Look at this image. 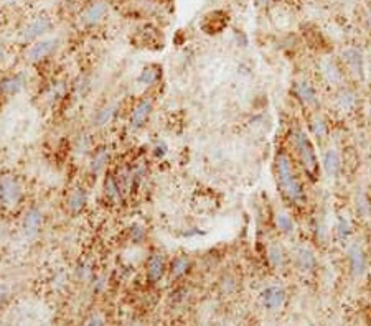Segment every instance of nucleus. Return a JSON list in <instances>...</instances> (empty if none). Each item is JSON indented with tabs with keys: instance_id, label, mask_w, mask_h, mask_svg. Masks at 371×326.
<instances>
[{
	"instance_id": "nucleus-35",
	"label": "nucleus",
	"mask_w": 371,
	"mask_h": 326,
	"mask_svg": "<svg viewBox=\"0 0 371 326\" xmlns=\"http://www.w3.org/2000/svg\"><path fill=\"white\" fill-rule=\"evenodd\" d=\"M369 120H371V108H369Z\"/></svg>"
},
{
	"instance_id": "nucleus-7",
	"label": "nucleus",
	"mask_w": 371,
	"mask_h": 326,
	"mask_svg": "<svg viewBox=\"0 0 371 326\" xmlns=\"http://www.w3.org/2000/svg\"><path fill=\"white\" fill-rule=\"evenodd\" d=\"M56 44L58 42L53 40V38H48V40H40L37 43H33L27 52V60L30 63H40L45 58H48L50 54L55 52Z\"/></svg>"
},
{
	"instance_id": "nucleus-17",
	"label": "nucleus",
	"mask_w": 371,
	"mask_h": 326,
	"mask_svg": "<svg viewBox=\"0 0 371 326\" xmlns=\"http://www.w3.org/2000/svg\"><path fill=\"white\" fill-rule=\"evenodd\" d=\"M295 92H297V96H299V99H300L305 106H315V104H317L318 98H317L315 89H313L307 81L297 82V84H295Z\"/></svg>"
},
{
	"instance_id": "nucleus-6",
	"label": "nucleus",
	"mask_w": 371,
	"mask_h": 326,
	"mask_svg": "<svg viewBox=\"0 0 371 326\" xmlns=\"http://www.w3.org/2000/svg\"><path fill=\"white\" fill-rule=\"evenodd\" d=\"M53 28V22L48 18V16H37L35 20H32L24 30H22V38L25 42H32L37 40L43 35H47L48 32H52Z\"/></svg>"
},
{
	"instance_id": "nucleus-19",
	"label": "nucleus",
	"mask_w": 371,
	"mask_h": 326,
	"mask_svg": "<svg viewBox=\"0 0 371 326\" xmlns=\"http://www.w3.org/2000/svg\"><path fill=\"white\" fill-rule=\"evenodd\" d=\"M275 226L280 232L284 234H292L295 231V222L285 211H277L275 212Z\"/></svg>"
},
{
	"instance_id": "nucleus-31",
	"label": "nucleus",
	"mask_w": 371,
	"mask_h": 326,
	"mask_svg": "<svg viewBox=\"0 0 371 326\" xmlns=\"http://www.w3.org/2000/svg\"><path fill=\"white\" fill-rule=\"evenodd\" d=\"M112 116H114V108H104L103 110H99V114L96 117L98 126H104V124H108Z\"/></svg>"
},
{
	"instance_id": "nucleus-30",
	"label": "nucleus",
	"mask_w": 371,
	"mask_h": 326,
	"mask_svg": "<svg viewBox=\"0 0 371 326\" xmlns=\"http://www.w3.org/2000/svg\"><path fill=\"white\" fill-rule=\"evenodd\" d=\"M145 236H147V232H145V229L142 226H139V224L131 228V239L134 240V244H140L145 239Z\"/></svg>"
},
{
	"instance_id": "nucleus-27",
	"label": "nucleus",
	"mask_w": 371,
	"mask_h": 326,
	"mask_svg": "<svg viewBox=\"0 0 371 326\" xmlns=\"http://www.w3.org/2000/svg\"><path fill=\"white\" fill-rule=\"evenodd\" d=\"M356 211H358V214L361 218H369V214H371L369 201H368L366 194H364V193H358L356 194Z\"/></svg>"
},
{
	"instance_id": "nucleus-33",
	"label": "nucleus",
	"mask_w": 371,
	"mask_h": 326,
	"mask_svg": "<svg viewBox=\"0 0 371 326\" xmlns=\"http://www.w3.org/2000/svg\"><path fill=\"white\" fill-rule=\"evenodd\" d=\"M9 298V290H7V286L5 285H2L0 284V305Z\"/></svg>"
},
{
	"instance_id": "nucleus-21",
	"label": "nucleus",
	"mask_w": 371,
	"mask_h": 326,
	"mask_svg": "<svg viewBox=\"0 0 371 326\" xmlns=\"http://www.w3.org/2000/svg\"><path fill=\"white\" fill-rule=\"evenodd\" d=\"M160 78V72L157 68H144L142 71H140V74L137 78V82L140 84V86H152V84H155L157 81H159Z\"/></svg>"
},
{
	"instance_id": "nucleus-3",
	"label": "nucleus",
	"mask_w": 371,
	"mask_h": 326,
	"mask_svg": "<svg viewBox=\"0 0 371 326\" xmlns=\"http://www.w3.org/2000/svg\"><path fill=\"white\" fill-rule=\"evenodd\" d=\"M24 198V188L14 175L0 176V201L4 206L15 208Z\"/></svg>"
},
{
	"instance_id": "nucleus-25",
	"label": "nucleus",
	"mask_w": 371,
	"mask_h": 326,
	"mask_svg": "<svg viewBox=\"0 0 371 326\" xmlns=\"http://www.w3.org/2000/svg\"><path fill=\"white\" fill-rule=\"evenodd\" d=\"M310 128H312V134L318 140H323L327 137V124H325V120L320 116H313V119L310 120Z\"/></svg>"
},
{
	"instance_id": "nucleus-5",
	"label": "nucleus",
	"mask_w": 371,
	"mask_h": 326,
	"mask_svg": "<svg viewBox=\"0 0 371 326\" xmlns=\"http://www.w3.org/2000/svg\"><path fill=\"white\" fill-rule=\"evenodd\" d=\"M109 12V4L104 2V0H94L88 5L86 8L83 10L81 14V24L86 26H93L98 25L101 20L104 18Z\"/></svg>"
},
{
	"instance_id": "nucleus-36",
	"label": "nucleus",
	"mask_w": 371,
	"mask_h": 326,
	"mask_svg": "<svg viewBox=\"0 0 371 326\" xmlns=\"http://www.w3.org/2000/svg\"><path fill=\"white\" fill-rule=\"evenodd\" d=\"M0 16H2V10H0Z\"/></svg>"
},
{
	"instance_id": "nucleus-18",
	"label": "nucleus",
	"mask_w": 371,
	"mask_h": 326,
	"mask_svg": "<svg viewBox=\"0 0 371 326\" xmlns=\"http://www.w3.org/2000/svg\"><path fill=\"white\" fill-rule=\"evenodd\" d=\"M323 168H325V172H327V175H330V176H335L336 173L340 172L341 160H340L338 152L333 150V148L325 152V155H323Z\"/></svg>"
},
{
	"instance_id": "nucleus-4",
	"label": "nucleus",
	"mask_w": 371,
	"mask_h": 326,
	"mask_svg": "<svg viewBox=\"0 0 371 326\" xmlns=\"http://www.w3.org/2000/svg\"><path fill=\"white\" fill-rule=\"evenodd\" d=\"M287 294L280 285H269L259 294V303L264 310L267 312H277L285 305Z\"/></svg>"
},
{
	"instance_id": "nucleus-28",
	"label": "nucleus",
	"mask_w": 371,
	"mask_h": 326,
	"mask_svg": "<svg viewBox=\"0 0 371 326\" xmlns=\"http://www.w3.org/2000/svg\"><path fill=\"white\" fill-rule=\"evenodd\" d=\"M350 222H348V219H345V218H340V221H338V224H336V234H338V238L343 240V239H346L348 236H350Z\"/></svg>"
},
{
	"instance_id": "nucleus-15",
	"label": "nucleus",
	"mask_w": 371,
	"mask_h": 326,
	"mask_svg": "<svg viewBox=\"0 0 371 326\" xmlns=\"http://www.w3.org/2000/svg\"><path fill=\"white\" fill-rule=\"evenodd\" d=\"M88 203V194L83 188H75L68 196V208L73 214H78L84 210Z\"/></svg>"
},
{
	"instance_id": "nucleus-9",
	"label": "nucleus",
	"mask_w": 371,
	"mask_h": 326,
	"mask_svg": "<svg viewBox=\"0 0 371 326\" xmlns=\"http://www.w3.org/2000/svg\"><path fill=\"white\" fill-rule=\"evenodd\" d=\"M348 264H350V270L353 277L359 278L366 272V256H364L363 249L358 244H353L348 249Z\"/></svg>"
},
{
	"instance_id": "nucleus-32",
	"label": "nucleus",
	"mask_w": 371,
	"mask_h": 326,
	"mask_svg": "<svg viewBox=\"0 0 371 326\" xmlns=\"http://www.w3.org/2000/svg\"><path fill=\"white\" fill-rule=\"evenodd\" d=\"M220 285H221V292H223V294H226V295H229L236 288V282H234V278H231V277H223Z\"/></svg>"
},
{
	"instance_id": "nucleus-10",
	"label": "nucleus",
	"mask_w": 371,
	"mask_h": 326,
	"mask_svg": "<svg viewBox=\"0 0 371 326\" xmlns=\"http://www.w3.org/2000/svg\"><path fill=\"white\" fill-rule=\"evenodd\" d=\"M152 109H154V100H152L150 98H144L136 106V109H134L132 116H131V128L134 132L139 130V128L147 122Z\"/></svg>"
},
{
	"instance_id": "nucleus-11",
	"label": "nucleus",
	"mask_w": 371,
	"mask_h": 326,
	"mask_svg": "<svg viewBox=\"0 0 371 326\" xmlns=\"http://www.w3.org/2000/svg\"><path fill=\"white\" fill-rule=\"evenodd\" d=\"M43 226V212L38 208H32L27 211L24 219V231L28 238H35L42 231Z\"/></svg>"
},
{
	"instance_id": "nucleus-14",
	"label": "nucleus",
	"mask_w": 371,
	"mask_h": 326,
	"mask_svg": "<svg viewBox=\"0 0 371 326\" xmlns=\"http://www.w3.org/2000/svg\"><path fill=\"white\" fill-rule=\"evenodd\" d=\"M25 88V78L22 74H15V76H7L0 81V92L5 96H14L19 94L22 89Z\"/></svg>"
},
{
	"instance_id": "nucleus-2",
	"label": "nucleus",
	"mask_w": 371,
	"mask_h": 326,
	"mask_svg": "<svg viewBox=\"0 0 371 326\" xmlns=\"http://www.w3.org/2000/svg\"><path fill=\"white\" fill-rule=\"evenodd\" d=\"M292 138H294V147L297 148V154H299L302 165L305 168L307 175L310 178H317L318 176V160H317V154L313 150V145L310 142V138L302 128H295L294 134H292Z\"/></svg>"
},
{
	"instance_id": "nucleus-23",
	"label": "nucleus",
	"mask_w": 371,
	"mask_h": 326,
	"mask_svg": "<svg viewBox=\"0 0 371 326\" xmlns=\"http://www.w3.org/2000/svg\"><path fill=\"white\" fill-rule=\"evenodd\" d=\"M267 260L272 267H280L284 264V250L279 244H271L267 250Z\"/></svg>"
},
{
	"instance_id": "nucleus-22",
	"label": "nucleus",
	"mask_w": 371,
	"mask_h": 326,
	"mask_svg": "<svg viewBox=\"0 0 371 326\" xmlns=\"http://www.w3.org/2000/svg\"><path fill=\"white\" fill-rule=\"evenodd\" d=\"M109 160V150L108 148H99L93 156L91 162V172L93 173H101L104 170L106 163Z\"/></svg>"
},
{
	"instance_id": "nucleus-13",
	"label": "nucleus",
	"mask_w": 371,
	"mask_h": 326,
	"mask_svg": "<svg viewBox=\"0 0 371 326\" xmlns=\"http://www.w3.org/2000/svg\"><path fill=\"white\" fill-rule=\"evenodd\" d=\"M295 266L302 272H312L317 266V258L308 247H299L295 252Z\"/></svg>"
},
{
	"instance_id": "nucleus-24",
	"label": "nucleus",
	"mask_w": 371,
	"mask_h": 326,
	"mask_svg": "<svg viewBox=\"0 0 371 326\" xmlns=\"http://www.w3.org/2000/svg\"><path fill=\"white\" fill-rule=\"evenodd\" d=\"M355 104H356V94L353 92V91H350V89H343V91L338 94V106H340V109L350 110Z\"/></svg>"
},
{
	"instance_id": "nucleus-1",
	"label": "nucleus",
	"mask_w": 371,
	"mask_h": 326,
	"mask_svg": "<svg viewBox=\"0 0 371 326\" xmlns=\"http://www.w3.org/2000/svg\"><path fill=\"white\" fill-rule=\"evenodd\" d=\"M275 173H277V182L279 186L282 190V193L287 196L290 201H294L295 204L305 203V193L300 182L297 180L294 170H292L290 160L287 155L280 154L275 160Z\"/></svg>"
},
{
	"instance_id": "nucleus-29",
	"label": "nucleus",
	"mask_w": 371,
	"mask_h": 326,
	"mask_svg": "<svg viewBox=\"0 0 371 326\" xmlns=\"http://www.w3.org/2000/svg\"><path fill=\"white\" fill-rule=\"evenodd\" d=\"M83 326H106V320L101 313H91L84 320Z\"/></svg>"
},
{
	"instance_id": "nucleus-20",
	"label": "nucleus",
	"mask_w": 371,
	"mask_h": 326,
	"mask_svg": "<svg viewBox=\"0 0 371 326\" xmlns=\"http://www.w3.org/2000/svg\"><path fill=\"white\" fill-rule=\"evenodd\" d=\"M322 72H323V76L327 78V81L331 84H338V82H341V80H343V74H341V71L336 68V64L333 63V61H323Z\"/></svg>"
},
{
	"instance_id": "nucleus-26",
	"label": "nucleus",
	"mask_w": 371,
	"mask_h": 326,
	"mask_svg": "<svg viewBox=\"0 0 371 326\" xmlns=\"http://www.w3.org/2000/svg\"><path fill=\"white\" fill-rule=\"evenodd\" d=\"M104 190H106V194H108V198L111 200H119L121 196V188L119 184H117L116 178L114 176H108L106 178V183H104Z\"/></svg>"
},
{
	"instance_id": "nucleus-34",
	"label": "nucleus",
	"mask_w": 371,
	"mask_h": 326,
	"mask_svg": "<svg viewBox=\"0 0 371 326\" xmlns=\"http://www.w3.org/2000/svg\"><path fill=\"white\" fill-rule=\"evenodd\" d=\"M4 56H5V48L2 46V44H0V61L4 60Z\"/></svg>"
},
{
	"instance_id": "nucleus-16",
	"label": "nucleus",
	"mask_w": 371,
	"mask_h": 326,
	"mask_svg": "<svg viewBox=\"0 0 371 326\" xmlns=\"http://www.w3.org/2000/svg\"><path fill=\"white\" fill-rule=\"evenodd\" d=\"M190 267H192V262H190V257H188V256H185V254L177 256V257L172 260L170 268H168V270H170V277H172L173 280H177V278H180V277H183V275L190 270Z\"/></svg>"
},
{
	"instance_id": "nucleus-12",
	"label": "nucleus",
	"mask_w": 371,
	"mask_h": 326,
	"mask_svg": "<svg viewBox=\"0 0 371 326\" xmlns=\"http://www.w3.org/2000/svg\"><path fill=\"white\" fill-rule=\"evenodd\" d=\"M343 60L350 71L359 80H363L364 76V64H363V54L356 48H348L343 52Z\"/></svg>"
},
{
	"instance_id": "nucleus-8",
	"label": "nucleus",
	"mask_w": 371,
	"mask_h": 326,
	"mask_svg": "<svg viewBox=\"0 0 371 326\" xmlns=\"http://www.w3.org/2000/svg\"><path fill=\"white\" fill-rule=\"evenodd\" d=\"M167 270V264H165V256L162 252L155 250L152 252L149 260H147V278L150 284H157L160 282L162 277Z\"/></svg>"
}]
</instances>
